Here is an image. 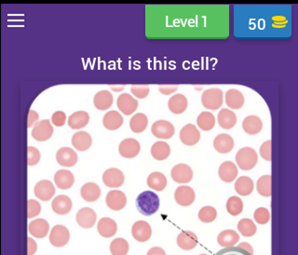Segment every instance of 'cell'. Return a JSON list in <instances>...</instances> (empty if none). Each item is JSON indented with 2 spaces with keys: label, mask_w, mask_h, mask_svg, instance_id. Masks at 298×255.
<instances>
[{
  "label": "cell",
  "mask_w": 298,
  "mask_h": 255,
  "mask_svg": "<svg viewBox=\"0 0 298 255\" xmlns=\"http://www.w3.org/2000/svg\"><path fill=\"white\" fill-rule=\"evenodd\" d=\"M52 122L56 127H63L66 122V115L63 111H57L52 117Z\"/></svg>",
  "instance_id": "obj_51"
},
{
  "label": "cell",
  "mask_w": 298,
  "mask_h": 255,
  "mask_svg": "<svg viewBox=\"0 0 298 255\" xmlns=\"http://www.w3.org/2000/svg\"><path fill=\"white\" fill-rule=\"evenodd\" d=\"M72 146L79 151H87L93 144L91 136L86 131H79L72 137Z\"/></svg>",
  "instance_id": "obj_24"
},
{
  "label": "cell",
  "mask_w": 298,
  "mask_h": 255,
  "mask_svg": "<svg viewBox=\"0 0 298 255\" xmlns=\"http://www.w3.org/2000/svg\"><path fill=\"white\" fill-rule=\"evenodd\" d=\"M89 115L85 111L75 112L68 118V126L73 130H79L88 125Z\"/></svg>",
  "instance_id": "obj_30"
},
{
  "label": "cell",
  "mask_w": 298,
  "mask_h": 255,
  "mask_svg": "<svg viewBox=\"0 0 298 255\" xmlns=\"http://www.w3.org/2000/svg\"><path fill=\"white\" fill-rule=\"evenodd\" d=\"M27 204H28L27 218H34V217H36L38 214H40L41 206H40L39 202H37V200L29 199Z\"/></svg>",
  "instance_id": "obj_48"
},
{
  "label": "cell",
  "mask_w": 298,
  "mask_h": 255,
  "mask_svg": "<svg viewBox=\"0 0 298 255\" xmlns=\"http://www.w3.org/2000/svg\"><path fill=\"white\" fill-rule=\"evenodd\" d=\"M254 218L256 220L257 224H266L270 221V214H269L267 208L262 207V208H257V211L255 212Z\"/></svg>",
  "instance_id": "obj_45"
},
{
  "label": "cell",
  "mask_w": 298,
  "mask_h": 255,
  "mask_svg": "<svg viewBox=\"0 0 298 255\" xmlns=\"http://www.w3.org/2000/svg\"><path fill=\"white\" fill-rule=\"evenodd\" d=\"M117 105L122 114L130 115L135 112L138 107V101L134 99L131 95L122 94L117 100Z\"/></svg>",
  "instance_id": "obj_12"
},
{
  "label": "cell",
  "mask_w": 298,
  "mask_h": 255,
  "mask_svg": "<svg viewBox=\"0 0 298 255\" xmlns=\"http://www.w3.org/2000/svg\"><path fill=\"white\" fill-rule=\"evenodd\" d=\"M255 188V183L251 178L247 176H241L235 182L236 192L240 196H249L251 195Z\"/></svg>",
  "instance_id": "obj_35"
},
{
  "label": "cell",
  "mask_w": 298,
  "mask_h": 255,
  "mask_svg": "<svg viewBox=\"0 0 298 255\" xmlns=\"http://www.w3.org/2000/svg\"><path fill=\"white\" fill-rule=\"evenodd\" d=\"M171 154V147L167 143L159 141L155 143L151 147V155L157 160H165Z\"/></svg>",
  "instance_id": "obj_36"
},
{
  "label": "cell",
  "mask_w": 298,
  "mask_h": 255,
  "mask_svg": "<svg viewBox=\"0 0 298 255\" xmlns=\"http://www.w3.org/2000/svg\"><path fill=\"white\" fill-rule=\"evenodd\" d=\"M199 243L198 237L191 231H183L178 235L177 245L184 250H193Z\"/></svg>",
  "instance_id": "obj_18"
},
{
  "label": "cell",
  "mask_w": 298,
  "mask_h": 255,
  "mask_svg": "<svg viewBox=\"0 0 298 255\" xmlns=\"http://www.w3.org/2000/svg\"><path fill=\"white\" fill-rule=\"evenodd\" d=\"M148 125V119L143 113L135 114L130 120V128L134 133H141Z\"/></svg>",
  "instance_id": "obj_38"
},
{
  "label": "cell",
  "mask_w": 298,
  "mask_h": 255,
  "mask_svg": "<svg viewBox=\"0 0 298 255\" xmlns=\"http://www.w3.org/2000/svg\"><path fill=\"white\" fill-rule=\"evenodd\" d=\"M196 198V194L193 189L187 186H182L175 190L174 199L176 203L183 207H188L194 203Z\"/></svg>",
  "instance_id": "obj_13"
},
{
  "label": "cell",
  "mask_w": 298,
  "mask_h": 255,
  "mask_svg": "<svg viewBox=\"0 0 298 255\" xmlns=\"http://www.w3.org/2000/svg\"><path fill=\"white\" fill-rule=\"evenodd\" d=\"M53 134V128L51 121L45 120L39 121L32 130V137L38 142L49 140Z\"/></svg>",
  "instance_id": "obj_7"
},
{
  "label": "cell",
  "mask_w": 298,
  "mask_h": 255,
  "mask_svg": "<svg viewBox=\"0 0 298 255\" xmlns=\"http://www.w3.org/2000/svg\"><path fill=\"white\" fill-rule=\"evenodd\" d=\"M188 105H189L188 99L183 94H175L172 96V98L168 102L169 110L173 114L176 115L184 113L188 108Z\"/></svg>",
  "instance_id": "obj_23"
},
{
  "label": "cell",
  "mask_w": 298,
  "mask_h": 255,
  "mask_svg": "<svg viewBox=\"0 0 298 255\" xmlns=\"http://www.w3.org/2000/svg\"><path fill=\"white\" fill-rule=\"evenodd\" d=\"M217 217V212L214 207L205 206L200 208L199 212V219L202 223H212Z\"/></svg>",
  "instance_id": "obj_44"
},
{
  "label": "cell",
  "mask_w": 298,
  "mask_h": 255,
  "mask_svg": "<svg viewBox=\"0 0 298 255\" xmlns=\"http://www.w3.org/2000/svg\"><path fill=\"white\" fill-rule=\"evenodd\" d=\"M238 229L243 237L250 238L257 233V225L251 219H242L238 224Z\"/></svg>",
  "instance_id": "obj_41"
},
{
  "label": "cell",
  "mask_w": 298,
  "mask_h": 255,
  "mask_svg": "<svg viewBox=\"0 0 298 255\" xmlns=\"http://www.w3.org/2000/svg\"><path fill=\"white\" fill-rule=\"evenodd\" d=\"M56 160L60 166L73 167L78 162V154L70 147H62L56 153Z\"/></svg>",
  "instance_id": "obj_17"
},
{
  "label": "cell",
  "mask_w": 298,
  "mask_h": 255,
  "mask_svg": "<svg viewBox=\"0 0 298 255\" xmlns=\"http://www.w3.org/2000/svg\"><path fill=\"white\" fill-rule=\"evenodd\" d=\"M240 240V236L234 230L227 229L221 232L217 237L218 244L223 248L234 247Z\"/></svg>",
  "instance_id": "obj_33"
},
{
  "label": "cell",
  "mask_w": 298,
  "mask_h": 255,
  "mask_svg": "<svg viewBox=\"0 0 298 255\" xmlns=\"http://www.w3.org/2000/svg\"><path fill=\"white\" fill-rule=\"evenodd\" d=\"M215 255H251L242 250L239 247H230V248H224L223 250H219Z\"/></svg>",
  "instance_id": "obj_49"
},
{
  "label": "cell",
  "mask_w": 298,
  "mask_h": 255,
  "mask_svg": "<svg viewBox=\"0 0 298 255\" xmlns=\"http://www.w3.org/2000/svg\"><path fill=\"white\" fill-rule=\"evenodd\" d=\"M131 91L136 98L145 99L148 96L150 89L147 85H134V86H131Z\"/></svg>",
  "instance_id": "obj_46"
},
{
  "label": "cell",
  "mask_w": 298,
  "mask_h": 255,
  "mask_svg": "<svg viewBox=\"0 0 298 255\" xmlns=\"http://www.w3.org/2000/svg\"><path fill=\"white\" fill-rule=\"evenodd\" d=\"M141 150L140 144L138 141L132 138H128L122 141L119 146V152L122 157L125 158H133L135 157Z\"/></svg>",
  "instance_id": "obj_9"
},
{
  "label": "cell",
  "mask_w": 298,
  "mask_h": 255,
  "mask_svg": "<svg viewBox=\"0 0 298 255\" xmlns=\"http://www.w3.org/2000/svg\"><path fill=\"white\" fill-rule=\"evenodd\" d=\"M225 104L231 109H241L244 104V96L238 89H228L225 94Z\"/></svg>",
  "instance_id": "obj_29"
},
{
  "label": "cell",
  "mask_w": 298,
  "mask_h": 255,
  "mask_svg": "<svg viewBox=\"0 0 298 255\" xmlns=\"http://www.w3.org/2000/svg\"><path fill=\"white\" fill-rule=\"evenodd\" d=\"M257 153L251 147H243L236 154V162L242 171H250L254 169L257 165Z\"/></svg>",
  "instance_id": "obj_2"
},
{
  "label": "cell",
  "mask_w": 298,
  "mask_h": 255,
  "mask_svg": "<svg viewBox=\"0 0 298 255\" xmlns=\"http://www.w3.org/2000/svg\"><path fill=\"white\" fill-rule=\"evenodd\" d=\"M224 94L223 91L217 88L206 89L201 95V104L206 109L217 110L223 104Z\"/></svg>",
  "instance_id": "obj_3"
},
{
  "label": "cell",
  "mask_w": 298,
  "mask_h": 255,
  "mask_svg": "<svg viewBox=\"0 0 298 255\" xmlns=\"http://www.w3.org/2000/svg\"><path fill=\"white\" fill-rule=\"evenodd\" d=\"M34 193L38 199L42 201H49L55 194V188L51 181L42 180L36 184Z\"/></svg>",
  "instance_id": "obj_15"
},
{
  "label": "cell",
  "mask_w": 298,
  "mask_h": 255,
  "mask_svg": "<svg viewBox=\"0 0 298 255\" xmlns=\"http://www.w3.org/2000/svg\"><path fill=\"white\" fill-rule=\"evenodd\" d=\"M76 219L79 226L85 229H89L96 223L97 215L93 208H82L78 212Z\"/></svg>",
  "instance_id": "obj_16"
},
{
  "label": "cell",
  "mask_w": 298,
  "mask_h": 255,
  "mask_svg": "<svg viewBox=\"0 0 298 255\" xmlns=\"http://www.w3.org/2000/svg\"><path fill=\"white\" fill-rule=\"evenodd\" d=\"M147 255H166V252L162 248L154 247V248H152V249L148 250Z\"/></svg>",
  "instance_id": "obj_55"
},
{
  "label": "cell",
  "mask_w": 298,
  "mask_h": 255,
  "mask_svg": "<svg viewBox=\"0 0 298 255\" xmlns=\"http://www.w3.org/2000/svg\"><path fill=\"white\" fill-rule=\"evenodd\" d=\"M147 186L155 191H163L167 187V178L161 172H153L147 178Z\"/></svg>",
  "instance_id": "obj_37"
},
{
  "label": "cell",
  "mask_w": 298,
  "mask_h": 255,
  "mask_svg": "<svg viewBox=\"0 0 298 255\" xmlns=\"http://www.w3.org/2000/svg\"><path fill=\"white\" fill-rule=\"evenodd\" d=\"M238 168L233 162L225 161L221 164L218 170L220 179L225 182H233L238 176Z\"/></svg>",
  "instance_id": "obj_20"
},
{
  "label": "cell",
  "mask_w": 298,
  "mask_h": 255,
  "mask_svg": "<svg viewBox=\"0 0 298 255\" xmlns=\"http://www.w3.org/2000/svg\"><path fill=\"white\" fill-rule=\"evenodd\" d=\"M125 177L123 172L117 168H111L106 170L103 174V182L106 187L111 188H121L124 183Z\"/></svg>",
  "instance_id": "obj_6"
},
{
  "label": "cell",
  "mask_w": 298,
  "mask_h": 255,
  "mask_svg": "<svg viewBox=\"0 0 298 255\" xmlns=\"http://www.w3.org/2000/svg\"><path fill=\"white\" fill-rule=\"evenodd\" d=\"M28 230L33 237L37 239H43L49 233L50 224L44 219H37V220L32 221L29 224Z\"/></svg>",
  "instance_id": "obj_22"
},
{
  "label": "cell",
  "mask_w": 298,
  "mask_h": 255,
  "mask_svg": "<svg viewBox=\"0 0 298 255\" xmlns=\"http://www.w3.org/2000/svg\"><path fill=\"white\" fill-rule=\"evenodd\" d=\"M54 182L58 188L66 190L73 187L75 177L73 173L67 170H60L54 175Z\"/></svg>",
  "instance_id": "obj_21"
},
{
  "label": "cell",
  "mask_w": 298,
  "mask_h": 255,
  "mask_svg": "<svg viewBox=\"0 0 298 255\" xmlns=\"http://www.w3.org/2000/svg\"><path fill=\"white\" fill-rule=\"evenodd\" d=\"M152 134L162 140L171 139L174 134V127L167 120H157L151 127Z\"/></svg>",
  "instance_id": "obj_4"
},
{
  "label": "cell",
  "mask_w": 298,
  "mask_h": 255,
  "mask_svg": "<svg viewBox=\"0 0 298 255\" xmlns=\"http://www.w3.org/2000/svg\"><path fill=\"white\" fill-rule=\"evenodd\" d=\"M105 202L110 210L121 211L122 208H125L126 204H127V197L122 191L112 190L107 194Z\"/></svg>",
  "instance_id": "obj_11"
},
{
  "label": "cell",
  "mask_w": 298,
  "mask_h": 255,
  "mask_svg": "<svg viewBox=\"0 0 298 255\" xmlns=\"http://www.w3.org/2000/svg\"><path fill=\"white\" fill-rule=\"evenodd\" d=\"M197 124L199 126V129L208 131L212 129H214L215 125V115L210 112H201L197 119Z\"/></svg>",
  "instance_id": "obj_39"
},
{
  "label": "cell",
  "mask_w": 298,
  "mask_h": 255,
  "mask_svg": "<svg viewBox=\"0 0 298 255\" xmlns=\"http://www.w3.org/2000/svg\"><path fill=\"white\" fill-rule=\"evenodd\" d=\"M239 248H241L242 250L248 251L250 254L254 255V249H253V247H251V245L249 244V243L242 242V243L239 245Z\"/></svg>",
  "instance_id": "obj_56"
},
{
  "label": "cell",
  "mask_w": 298,
  "mask_h": 255,
  "mask_svg": "<svg viewBox=\"0 0 298 255\" xmlns=\"http://www.w3.org/2000/svg\"><path fill=\"white\" fill-rule=\"evenodd\" d=\"M80 195L85 201L95 202L97 199H99L101 189L99 186L95 182H87L81 188Z\"/></svg>",
  "instance_id": "obj_28"
},
{
  "label": "cell",
  "mask_w": 298,
  "mask_h": 255,
  "mask_svg": "<svg viewBox=\"0 0 298 255\" xmlns=\"http://www.w3.org/2000/svg\"><path fill=\"white\" fill-rule=\"evenodd\" d=\"M97 230L102 237L109 239L115 236L118 230V225L113 219L105 217L100 220L97 225Z\"/></svg>",
  "instance_id": "obj_27"
},
{
  "label": "cell",
  "mask_w": 298,
  "mask_h": 255,
  "mask_svg": "<svg viewBox=\"0 0 298 255\" xmlns=\"http://www.w3.org/2000/svg\"><path fill=\"white\" fill-rule=\"evenodd\" d=\"M110 88L116 92H119V91H121L125 89V86H110Z\"/></svg>",
  "instance_id": "obj_57"
},
{
  "label": "cell",
  "mask_w": 298,
  "mask_h": 255,
  "mask_svg": "<svg viewBox=\"0 0 298 255\" xmlns=\"http://www.w3.org/2000/svg\"><path fill=\"white\" fill-rule=\"evenodd\" d=\"M110 252L112 255H127L129 252V243L124 239L118 238L111 242Z\"/></svg>",
  "instance_id": "obj_42"
},
{
  "label": "cell",
  "mask_w": 298,
  "mask_h": 255,
  "mask_svg": "<svg viewBox=\"0 0 298 255\" xmlns=\"http://www.w3.org/2000/svg\"><path fill=\"white\" fill-rule=\"evenodd\" d=\"M136 208L140 214L145 216H151L159 208V198L156 193L145 191L136 198Z\"/></svg>",
  "instance_id": "obj_1"
},
{
  "label": "cell",
  "mask_w": 298,
  "mask_h": 255,
  "mask_svg": "<svg viewBox=\"0 0 298 255\" xmlns=\"http://www.w3.org/2000/svg\"><path fill=\"white\" fill-rule=\"evenodd\" d=\"M215 150L221 154H227L234 147V140L231 135L226 133H221L216 136L214 140Z\"/></svg>",
  "instance_id": "obj_19"
},
{
  "label": "cell",
  "mask_w": 298,
  "mask_h": 255,
  "mask_svg": "<svg viewBox=\"0 0 298 255\" xmlns=\"http://www.w3.org/2000/svg\"><path fill=\"white\" fill-rule=\"evenodd\" d=\"M217 120H218V124L221 128H223L225 130H230L236 125L237 115L231 110L224 108L220 111L218 117H217Z\"/></svg>",
  "instance_id": "obj_34"
},
{
  "label": "cell",
  "mask_w": 298,
  "mask_h": 255,
  "mask_svg": "<svg viewBox=\"0 0 298 255\" xmlns=\"http://www.w3.org/2000/svg\"><path fill=\"white\" fill-rule=\"evenodd\" d=\"M272 176L271 175H264L258 179L257 188L258 193L263 197H271L272 194Z\"/></svg>",
  "instance_id": "obj_40"
},
{
  "label": "cell",
  "mask_w": 298,
  "mask_h": 255,
  "mask_svg": "<svg viewBox=\"0 0 298 255\" xmlns=\"http://www.w3.org/2000/svg\"><path fill=\"white\" fill-rule=\"evenodd\" d=\"M131 234L137 241L146 242L151 238V226L146 221H138L132 225Z\"/></svg>",
  "instance_id": "obj_14"
},
{
  "label": "cell",
  "mask_w": 298,
  "mask_h": 255,
  "mask_svg": "<svg viewBox=\"0 0 298 255\" xmlns=\"http://www.w3.org/2000/svg\"><path fill=\"white\" fill-rule=\"evenodd\" d=\"M178 86H173V85H159L158 86V90L161 94L164 95H171L177 91Z\"/></svg>",
  "instance_id": "obj_52"
},
{
  "label": "cell",
  "mask_w": 298,
  "mask_h": 255,
  "mask_svg": "<svg viewBox=\"0 0 298 255\" xmlns=\"http://www.w3.org/2000/svg\"><path fill=\"white\" fill-rule=\"evenodd\" d=\"M27 242H28V252H27V255L35 254L37 250V245L36 243V241L33 240V239L28 238L27 239Z\"/></svg>",
  "instance_id": "obj_54"
},
{
  "label": "cell",
  "mask_w": 298,
  "mask_h": 255,
  "mask_svg": "<svg viewBox=\"0 0 298 255\" xmlns=\"http://www.w3.org/2000/svg\"><path fill=\"white\" fill-rule=\"evenodd\" d=\"M200 139V132L193 124L184 126L180 131V140L184 145L188 146H195Z\"/></svg>",
  "instance_id": "obj_10"
},
{
  "label": "cell",
  "mask_w": 298,
  "mask_h": 255,
  "mask_svg": "<svg viewBox=\"0 0 298 255\" xmlns=\"http://www.w3.org/2000/svg\"><path fill=\"white\" fill-rule=\"evenodd\" d=\"M52 208L55 214L65 215L70 213L72 208V200L67 196L60 195L53 199Z\"/></svg>",
  "instance_id": "obj_25"
},
{
  "label": "cell",
  "mask_w": 298,
  "mask_h": 255,
  "mask_svg": "<svg viewBox=\"0 0 298 255\" xmlns=\"http://www.w3.org/2000/svg\"><path fill=\"white\" fill-rule=\"evenodd\" d=\"M226 211L232 216H238L243 211L242 200L239 197H231L226 202Z\"/></svg>",
  "instance_id": "obj_43"
},
{
  "label": "cell",
  "mask_w": 298,
  "mask_h": 255,
  "mask_svg": "<svg viewBox=\"0 0 298 255\" xmlns=\"http://www.w3.org/2000/svg\"><path fill=\"white\" fill-rule=\"evenodd\" d=\"M242 128L247 134L256 135L263 129V122L257 115H248L242 122Z\"/></svg>",
  "instance_id": "obj_26"
},
{
  "label": "cell",
  "mask_w": 298,
  "mask_h": 255,
  "mask_svg": "<svg viewBox=\"0 0 298 255\" xmlns=\"http://www.w3.org/2000/svg\"><path fill=\"white\" fill-rule=\"evenodd\" d=\"M39 119V115L37 114L36 111L34 110H30L28 113V120H27V127L31 128L35 125L37 122V120Z\"/></svg>",
  "instance_id": "obj_53"
},
{
  "label": "cell",
  "mask_w": 298,
  "mask_h": 255,
  "mask_svg": "<svg viewBox=\"0 0 298 255\" xmlns=\"http://www.w3.org/2000/svg\"><path fill=\"white\" fill-rule=\"evenodd\" d=\"M103 124L107 130H118L123 124V118L118 111H115V110L109 111L104 117Z\"/></svg>",
  "instance_id": "obj_31"
},
{
  "label": "cell",
  "mask_w": 298,
  "mask_h": 255,
  "mask_svg": "<svg viewBox=\"0 0 298 255\" xmlns=\"http://www.w3.org/2000/svg\"><path fill=\"white\" fill-rule=\"evenodd\" d=\"M173 181L178 183H188L193 178V171L187 164H178L174 166L171 172Z\"/></svg>",
  "instance_id": "obj_8"
},
{
  "label": "cell",
  "mask_w": 298,
  "mask_h": 255,
  "mask_svg": "<svg viewBox=\"0 0 298 255\" xmlns=\"http://www.w3.org/2000/svg\"><path fill=\"white\" fill-rule=\"evenodd\" d=\"M271 146L272 141L268 140L265 142L261 147H260V155L262 157L267 160V161H271L272 154H271Z\"/></svg>",
  "instance_id": "obj_50"
},
{
  "label": "cell",
  "mask_w": 298,
  "mask_h": 255,
  "mask_svg": "<svg viewBox=\"0 0 298 255\" xmlns=\"http://www.w3.org/2000/svg\"><path fill=\"white\" fill-rule=\"evenodd\" d=\"M200 255H207V254H200Z\"/></svg>",
  "instance_id": "obj_58"
},
{
  "label": "cell",
  "mask_w": 298,
  "mask_h": 255,
  "mask_svg": "<svg viewBox=\"0 0 298 255\" xmlns=\"http://www.w3.org/2000/svg\"><path fill=\"white\" fill-rule=\"evenodd\" d=\"M70 240L69 230L61 224L55 225L50 234V242L56 248H62L67 244Z\"/></svg>",
  "instance_id": "obj_5"
},
{
  "label": "cell",
  "mask_w": 298,
  "mask_h": 255,
  "mask_svg": "<svg viewBox=\"0 0 298 255\" xmlns=\"http://www.w3.org/2000/svg\"><path fill=\"white\" fill-rule=\"evenodd\" d=\"M27 152H28V161H27L28 166L37 165L40 160V153L38 151V149L34 146H29L27 148Z\"/></svg>",
  "instance_id": "obj_47"
},
{
  "label": "cell",
  "mask_w": 298,
  "mask_h": 255,
  "mask_svg": "<svg viewBox=\"0 0 298 255\" xmlns=\"http://www.w3.org/2000/svg\"><path fill=\"white\" fill-rule=\"evenodd\" d=\"M94 104L95 107L101 111L109 109L113 104V95L108 90H101L95 94Z\"/></svg>",
  "instance_id": "obj_32"
}]
</instances>
